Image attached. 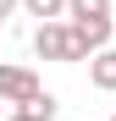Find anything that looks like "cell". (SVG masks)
<instances>
[{
    "mask_svg": "<svg viewBox=\"0 0 116 121\" xmlns=\"http://www.w3.org/2000/svg\"><path fill=\"white\" fill-rule=\"evenodd\" d=\"M33 55H39V60H61V66L88 60L83 44H77V33H72V22H44V28H33Z\"/></svg>",
    "mask_w": 116,
    "mask_h": 121,
    "instance_id": "6da1fadb",
    "label": "cell"
},
{
    "mask_svg": "<svg viewBox=\"0 0 116 121\" xmlns=\"http://www.w3.org/2000/svg\"><path fill=\"white\" fill-rule=\"evenodd\" d=\"M39 94H44V88H39V77L28 66H6V60H0V105H17V110H22V105H33Z\"/></svg>",
    "mask_w": 116,
    "mask_h": 121,
    "instance_id": "7a4b0ae2",
    "label": "cell"
},
{
    "mask_svg": "<svg viewBox=\"0 0 116 121\" xmlns=\"http://www.w3.org/2000/svg\"><path fill=\"white\" fill-rule=\"evenodd\" d=\"M72 33H77V44H83L88 60L100 50H111V17H100V22H72Z\"/></svg>",
    "mask_w": 116,
    "mask_h": 121,
    "instance_id": "3957f363",
    "label": "cell"
},
{
    "mask_svg": "<svg viewBox=\"0 0 116 121\" xmlns=\"http://www.w3.org/2000/svg\"><path fill=\"white\" fill-rule=\"evenodd\" d=\"M88 83L100 88V94H116V50H100L88 60Z\"/></svg>",
    "mask_w": 116,
    "mask_h": 121,
    "instance_id": "277c9868",
    "label": "cell"
},
{
    "mask_svg": "<svg viewBox=\"0 0 116 121\" xmlns=\"http://www.w3.org/2000/svg\"><path fill=\"white\" fill-rule=\"evenodd\" d=\"M111 17V0H66V22H100Z\"/></svg>",
    "mask_w": 116,
    "mask_h": 121,
    "instance_id": "5b68a950",
    "label": "cell"
},
{
    "mask_svg": "<svg viewBox=\"0 0 116 121\" xmlns=\"http://www.w3.org/2000/svg\"><path fill=\"white\" fill-rule=\"evenodd\" d=\"M22 11L39 17V28H44V22H61L66 17V0H22Z\"/></svg>",
    "mask_w": 116,
    "mask_h": 121,
    "instance_id": "8992f818",
    "label": "cell"
},
{
    "mask_svg": "<svg viewBox=\"0 0 116 121\" xmlns=\"http://www.w3.org/2000/svg\"><path fill=\"white\" fill-rule=\"evenodd\" d=\"M22 110H28L33 121H55V110H61V105H55V94L44 88V94H39V99H33V105H22Z\"/></svg>",
    "mask_w": 116,
    "mask_h": 121,
    "instance_id": "52a82bcc",
    "label": "cell"
},
{
    "mask_svg": "<svg viewBox=\"0 0 116 121\" xmlns=\"http://www.w3.org/2000/svg\"><path fill=\"white\" fill-rule=\"evenodd\" d=\"M17 6H22V0H0V17H11V11H17Z\"/></svg>",
    "mask_w": 116,
    "mask_h": 121,
    "instance_id": "ba28073f",
    "label": "cell"
},
{
    "mask_svg": "<svg viewBox=\"0 0 116 121\" xmlns=\"http://www.w3.org/2000/svg\"><path fill=\"white\" fill-rule=\"evenodd\" d=\"M6 121H33V116H28V110H17V116H6Z\"/></svg>",
    "mask_w": 116,
    "mask_h": 121,
    "instance_id": "9c48e42d",
    "label": "cell"
},
{
    "mask_svg": "<svg viewBox=\"0 0 116 121\" xmlns=\"http://www.w3.org/2000/svg\"><path fill=\"white\" fill-rule=\"evenodd\" d=\"M0 121H6V116H0Z\"/></svg>",
    "mask_w": 116,
    "mask_h": 121,
    "instance_id": "30bf717a",
    "label": "cell"
},
{
    "mask_svg": "<svg viewBox=\"0 0 116 121\" xmlns=\"http://www.w3.org/2000/svg\"><path fill=\"white\" fill-rule=\"evenodd\" d=\"M111 121H116V116H111Z\"/></svg>",
    "mask_w": 116,
    "mask_h": 121,
    "instance_id": "8fae6325",
    "label": "cell"
}]
</instances>
